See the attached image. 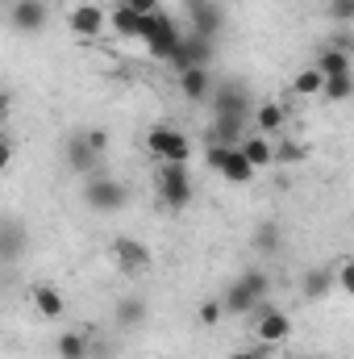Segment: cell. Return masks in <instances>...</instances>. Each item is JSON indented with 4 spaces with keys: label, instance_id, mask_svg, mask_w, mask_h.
<instances>
[{
    "label": "cell",
    "instance_id": "ac0fdd59",
    "mask_svg": "<svg viewBox=\"0 0 354 359\" xmlns=\"http://www.w3.org/2000/svg\"><path fill=\"white\" fill-rule=\"evenodd\" d=\"M238 151H242L259 172H263V168H275V142H271L267 134H246V138L238 142Z\"/></svg>",
    "mask_w": 354,
    "mask_h": 359
},
{
    "label": "cell",
    "instance_id": "d6a6232c",
    "mask_svg": "<svg viewBox=\"0 0 354 359\" xmlns=\"http://www.w3.org/2000/svg\"><path fill=\"white\" fill-rule=\"evenodd\" d=\"M84 134H88V142L96 147V151H100V155L108 151V130H84Z\"/></svg>",
    "mask_w": 354,
    "mask_h": 359
},
{
    "label": "cell",
    "instance_id": "836d02e7",
    "mask_svg": "<svg viewBox=\"0 0 354 359\" xmlns=\"http://www.w3.org/2000/svg\"><path fill=\"white\" fill-rule=\"evenodd\" d=\"M234 359H267V343H259V347H250V351H238Z\"/></svg>",
    "mask_w": 354,
    "mask_h": 359
},
{
    "label": "cell",
    "instance_id": "1f68e13d",
    "mask_svg": "<svg viewBox=\"0 0 354 359\" xmlns=\"http://www.w3.org/2000/svg\"><path fill=\"white\" fill-rule=\"evenodd\" d=\"M121 4H129L134 13H142V17H150V13H159L163 8V0H121Z\"/></svg>",
    "mask_w": 354,
    "mask_h": 359
},
{
    "label": "cell",
    "instance_id": "ffe728a7",
    "mask_svg": "<svg viewBox=\"0 0 354 359\" xmlns=\"http://www.w3.org/2000/svg\"><path fill=\"white\" fill-rule=\"evenodd\" d=\"M334 288H338L334 268H313V271H304V280H300V292H304L309 301H321V297H330Z\"/></svg>",
    "mask_w": 354,
    "mask_h": 359
},
{
    "label": "cell",
    "instance_id": "2e32d148",
    "mask_svg": "<svg viewBox=\"0 0 354 359\" xmlns=\"http://www.w3.org/2000/svg\"><path fill=\"white\" fill-rule=\"evenodd\" d=\"M179 92H183V100H192V104H208L213 100V72L208 67H187V72H179Z\"/></svg>",
    "mask_w": 354,
    "mask_h": 359
},
{
    "label": "cell",
    "instance_id": "f1b7e54d",
    "mask_svg": "<svg viewBox=\"0 0 354 359\" xmlns=\"http://www.w3.org/2000/svg\"><path fill=\"white\" fill-rule=\"evenodd\" d=\"M330 17L338 25H354V0H330Z\"/></svg>",
    "mask_w": 354,
    "mask_h": 359
},
{
    "label": "cell",
    "instance_id": "4fadbf2b",
    "mask_svg": "<svg viewBox=\"0 0 354 359\" xmlns=\"http://www.w3.org/2000/svg\"><path fill=\"white\" fill-rule=\"evenodd\" d=\"M213 63V38H200V34H183V42H179L176 59H171V67L176 72H187V67H208Z\"/></svg>",
    "mask_w": 354,
    "mask_h": 359
},
{
    "label": "cell",
    "instance_id": "52a82bcc",
    "mask_svg": "<svg viewBox=\"0 0 354 359\" xmlns=\"http://www.w3.org/2000/svg\"><path fill=\"white\" fill-rule=\"evenodd\" d=\"M255 339L267 343V347H275V343H288L292 339V318L279 309V305H259L255 309Z\"/></svg>",
    "mask_w": 354,
    "mask_h": 359
},
{
    "label": "cell",
    "instance_id": "83f0119b",
    "mask_svg": "<svg viewBox=\"0 0 354 359\" xmlns=\"http://www.w3.org/2000/svg\"><path fill=\"white\" fill-rule=\"evenodd\" d=\"M21 243H25V238H21V226H17V222H4V259H8V264L21 255Z\"/></svg>",
    "mask_w": 354,
    "mask_h": 359
},
{
    "label": "cell",
    "instance_id": "9a60e30c",
    "mask_svg": "<svg viewBox=\"0 0 354 359\" xmlns=\"http://www.w3.org/2000/svg\"><path fill=\"white\" fill-rule=\"evenodd\" d=\"M187 21H192V34L213 38V42H217V34H221V25H225L217 0H187Z\"/></svg>",
    "mask_w": 354,
    "mask_h": 359
},
{
    "label": "cell",
    "instance_id": "ba28073f",
    "mask_svg": "<svg viewBox=\"0 0 354 359\" xmlns=\"http://www.w3.org/2000/svg\"><path fill=\"white\" fill-rule=\"evenodd\" d=\"M100 159H104V155L88 142V134H84V130H80V134H71V138L63 142V163H67L76 176H96V172H100Z\"/></svg>",
    "mask_w": 354,
    "mask_h": 359
},
{
    "label": "cell",
    "instance_id": "e0dca14e",
    "mask_svg": "<svg viewBox=\"0 0 354 359\" xmlns=\"http://www.w3.org/2000/svg\"><path fill=\"white\" fill-rule=\"evenodd\" d=\"M29 301H34V313H38L42 322H59V318L67 313V297H63L55 284H34Z\"/></svg>",
    "mask_w": 354,
    "mask_h": 359
},
{
    "label": "cell",
    "instance_id": "5b68a950",
    "mask_svg": "<svg viewBox=\"0 0 354 359\" xmlns=\"http://www.w3.org/2000/svg\"><path fill=\"white\" fill-rule=\"evenodd\" d=\"M204 163H208L221 180H229L234 188H246V184L255 180V172H259L238 147H204Z\"/></svg>",
    "mask_w": 354,
    "mask_h": 359
},
{
    "label": "cell",
    "instance_id": "8992f818",
    "mask_svg": "<svg viewBox=\"0 0 354 359\" xmlns=\"http://www.w3.org/2000/svg\"><path fill=\"white\" fill-rule=\"evenodd\" d=\"M146 151H150V159H159V163H187L192 159V138L176 130V126H155L150 134H146Z\"/></svg>",
    "mask_w": 354,
    "mask_h": 359
},
{
    "label": "cell",
    "instance_id": "3957f363",
    "mask_svg": "<svg viewBox=\"0 0 354 359\" xmlns=\"http://www.w3.org/2000/svg\"><path fill=\"white\" fill-rule=\"evenodd\" d=\"M84 205L96 209V213H121V209L129 205V188H125L121 180L96 172V176L84 180Z\"/></svg>",
    "mask_w": 354,
    "mask_h": 359
},
{
    "label": "cell",
    "instance_id": "7c38bea8",
    "mask_svg": "<svg viewBox=\"0 0 354 359\" xmlns=\"http://www.w3.org/2000/svg\"><path fill=\"white\" fill-rule=\"evenodd\" d=\"M113 264L125 276H142V271L150 268V247L142 238H117L113 243Z\"/></svg>",
    "mask_w": 354,
    "mask_h": 359
},
{
    "label": "cell",
    "instance_id": "d4e9b609",
    "mask_svg": "<svg viewBox=\"0 0 354 359\" xmlns=\"http://www.w3.org/2000/svg\"><path fill=\"white\" fill-rule=\"evenodd\" d=\"M142 318H146V301H138V297L117 301V322H121V326H138Z\"/></svg>",
    "mask_w": 354,
    "mask_h": 359
},
{
    "label": "cell",
    "instance_id": "9c48e42d",
    "mask_svg": "<svg viewBox=\"0 0 354 359\" xmlns=\"http://www.w3.org/2000/svg\"><path fill=\"white\" fill-rule=\"evenodd\" d=\"M67 25H71V34L80 42H96L108 29V8H100V4H76L67 13Z\"/></svg>",
    "mask_w": 354,
    "mask_h": 359
},
{
    "label": "cell",
    "instance_id": "277c9868",
    "mask_svg": "<svg viewBox=\"0 0 354 359\" xmlns=\"http://www.w3.org/2000/svg\"><path fill=\"white\" fill-rule=\"evenodd\" d=\"M155 192L167 209H187L192 205V172L187 163H159V176H155Z\"/></svg>",
    "mask_w": 354,
    "mask_h": 359
},
{
    "label": "cell",
    "instance_id": "603a6c76",
    "mask_svg": "<svg viewBox=\"0 0 354 359\" xmlns=\"http://www.w3.org/2000/svg\"><path fill=\"white\" fill-rule=\"evenodd\" d=\"M55 351H59V359H88L92 355V343L80 334V330H67V334H59Z\"/></svg>",
    "mask_w": 354,
    "mask_h": 359
},
{
    "label": "cell",
    "instance_id": "30bf717a",
    "mask_svg": "<svg viewBox=\"0 0 354 359\" xmlns=\"http://www.w3.org/2000/svg\"><path fill=\"white\" fill-rule=\"evenodd\" d=\"M213 113H242V117H255V100H250V92H246V84L242 80H225L221 88L213 92Z\"/></svg>",
    "mask_w": 354,
    "mask_h": 359
},
{
    "label": "cell",
    "instance_id": "7402d4cb",
    "mask_svg": "<svg viewBox=\"0 0 354 359\" xmlns=\"http://www.w3.org/2000/svg\"><path fill=\"white\" fill-rule=\"evenodd\" d=\"M321 88H325V72L313 63V67H300L296 76H292V92L296 96H321Z\"/></svg>",
    "mask_w": 354,
    "mask_h": 359
},
{
    "label": "cell",
    "instance_id": "484cf974",
    "mask_svg": "<svg viewBox=\"0 0 354 359\" xmlns=\"http://www.w3.org/2000/svg\"><path fill=\"white\" fill-rule=\"evenodd\" d=\"M334 280H338V288L354 297V255H342L338 264H334Z\"/></svg>",
    "mask_w": 354,
    "mask_h": 359
},
{
    "label": "cell",
    "instance_id": "8fae6325",
    "mask_svg": "<svg viewBox=\"0 0 354 359\" xmlns=\"http://www.w3.org/2000/svg\"><path fill=\"white\" fill-rule=\"evenodd\" d=\"M146 25H150V17L134 13L129 4H113V8H108V29H113L121 42H146Z\"/></svg>",
    "mask_w": 354,
    "mask_h": 359
},
{
    "label": "cell",
    "instance_id": "7a4b0ae2",
    "mask_svg": "<svg viewBox=\"0 0 354 359\" xmlns=\"http://www.w3.org/2000/svg\"><path fill=\"white\" fill-rule=\"evenodd\" d=\"M179 42H183V29H179V21L171 13H150V25H146V55L155 59V63H171L179 50Z\"/></svg>",
    "mask_w": 354,
    "mask_h": 359
},
{
    "label": "cell",
    "instance_id": "e575fe53",
    "mask_svg": "<svg viewBox=\"0 0 354 359\" xmlns=\"http://www.w3.org/2000/svg\"><path fill=\"white\" fill-rule=\"evenodd\" d=\"M13 163V138H4V147H0V168H8Z\"/></svg>",
    "mask_w": 354,
    "mask_h": 359
},
{
    "label": "cell",
    "instance_id": "d6986e66",
    "mask_svg": "<svg viewBox=\"0 0 354 359\" xmlns=\"http://www.w3.org/2000/svg\"><path fill=\"white\" fill-rule=\"evenodd\" d=\"M317 67L325 72V80H330V76H354V55L338 50L334 42H325V50L317 55Z\"/></svg>",
    "mask_w": 354,
    "mask_h": 359
},
{
    "label": "cell",
    "instance_id": "6da1fadb",
    "mask_svg": "<svg viewBox=\"0 0 354 359\" xmlns=\"http://www.w3.org/2000/svg\"><path fill=\"white\" fill-rule=\"evenodd\" d=\"M271 297V276L267 271H242L229 288H225V313H255Z\"/></svg>",
    "mask_w": 354,
    "mask_h": 359
},
{
    "label": "cell",
    "instance_id": "f546056e",
    "mask_svg": "<svg viewBox=\"0 0 354 359\" xmlns=\"http://www.w3.org/2000/svg\"><path fill=\"white\" fill-rule=\"evenodd\" d=\"M255 247H259L263 255H271V251L279 247V230H275V226H259V234H255Z\"/></svg>",
    "mask_w": 354,
    "mask_h": 359
},
{
    "label": "cell",
    "instance_id": "44dd1931",
    "mask_svg": "<svg viewBox=\"0 0 354 359\" xmlns=\"http://www.w3.org/2000/svg\"><path fill=\"white\" fill-rule=\"evenodd\" d=\"M283 121H288V104H279V100H263L259 109H255V126H259V134H279L283 130Z\"/></svg>",
    "mask_w": 354,
    "mask_h": 359
},
{
    "label": "cell",
    "instance_id": "4316f807",
    "mask_svg": "<svg viewBox=\"0 0 354 359\" xmlns=\"http://www.w3.org/2000/svg\"><path fill=\"white\" fill-rule=\"evenodd\" d=\"M309 147L304 142H275V163H304Z\"/></svg>",
    "mask_w": 354,
    "mask_h": 359
},
{
    "label": "cell",
    "instance_id": "cb8c5ba5",
    "mask_svg": "<svg viewBox=\"0 0 354 359\" xmlns=\"http://www.w3.org/2000/svg\"><path fill=\"white\" fill-rule=\"evenodd\" d=\"M325 100H334V104H342V100H351L354 96V76H330L325 80V88H321Z\"/></svg>",
    "mask_w": 354,
    "mask_h": 359
},
{
    "label": "cell",
    "instance_id": "5bb4252c",
    "mask_svg": "<svg viewBox=\"0 0 354 359\" xmlns=\"http://www.w3.org/2000/svg\"><path fill=\"white\" fill-rule=\"evenodd\" d=\"M8 21H13L17 34H38V29H46L50 8H46V0H13Z\"/></svg>",
    "mask_w": 354,
    "mask_h": 359
},
{
    "label": "cell",
    "instance_id": "4dcf8cb0",
    "mask_svg": "<svg viewBox=\"0 0 354 359\" xmlns=\"http://www.w3.org/2000/svg\"><path fill=\"white\" fill-rule=\"evenodd\" d=\"M221 318H225V301H204V305H200V322H204V326H217Z\"/></svg>",
    "mask_w": 354,
    "mask_h": 359
}]
</instances>
